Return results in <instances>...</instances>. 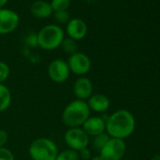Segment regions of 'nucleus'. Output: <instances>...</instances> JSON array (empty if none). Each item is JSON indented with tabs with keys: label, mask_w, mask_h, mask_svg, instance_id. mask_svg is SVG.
I'll return each instance as SVG.
<instances>
[{
	"label": "nucleus",
	"mask_w": 160,
	"mask_h": 160,
	"mask_svg": "<svg viewBox=\"0 0 160 160\" xmlns=\"http://www.w3.org/2000/svg\"><path fill=\"white\" fill-rule=\"evenodd\" d=\"M136 120L127 109H119L106 119V133L113 138L124 140L135 131Z\"/></svg>",
	"instance_id": "1"
},
{
	"label": "nucleus",
	"mask_w": 160,
	"mask_h": 160,
	"mask_svg": "<svg viewBox=\"0 0 160 160\" xmlns=\"http://www.w3.org/2000/svg\"><path fill=\"white\" fill-rule=\"evenodd\" d=\"M90 116L91 109L87 102L75 99L64 108L61 120L68 128H74L81 127Z\"/></svg>",
	"instance_id": "2"
},
{
	"label": "nucleus",
	"mask_w": 160,
	"mask_h": 160,
	"mask_svg": "<svg viewBox=\"0 0 160 160\" xmlns=\"http://www.w3.org/2000/svg\"><path fill=\"white\" fill-rule=\"evenodd\" d=\"M64 38V30L60 26L55 24L44 26L37 33L38 46L46 51H53L60 47Z\"/></svg>",
	"instance_id": "3"
},
{
	"label": "nucleus",
	"mask_w": 160,
	"mask_h": 160,
	"mask_svg": "<svg viewBox=\"0 0 160 160\" xmlns=\"http://www.w3.org/2000/svg\"><path fill=\"white\" fill-rule=\"evenodd\" d=\"M58 153L57 144L48 138H36L28 147V154L32 160H56Z\"/></svg>",
	"instance_id": "4"
},
{
	"label": "nucleus",
	"mask_w": 160,
	"mask_h": 160,
	"mask_svg": "<svg viewBox=\"0 0 160 160\" xmlns=\"http://www.w3.org/2000/svg\"><path fill=\"white\" fill-rule=\"evenodd\" d=\"M63 138L67 147L76 152L89 147L91 141V138L82 129V127L68 128L64 133Z\"/></svg>",
	"instance_id": "5"
},
{
	"label": "nucleus",
	"mask_w": 160,
	"mask_h": 160,
	"mask_svg": "<svg viewBox=\"0 0 160 160\" xmlns=\"http://www.w3.org/2000/svg\"><path fill=\"white\" fill-rule=\"evenodd\" d=\"M70 72L78 76H85L92 69L90 57L82 52H75L69 56L67 59Z\"/></svg>",
	"instance_id": "6"
},
{
	"label": "nucleus",
	"mask_w": 160,
	"mask_h": 160,
	"mask_svg": "<svg viewBox=\"0 0 160 160\" xmlns=\"http://www.w3.org/2000/svg\"><path fill=\"white\" fill-rule=\"evenodd\" d=\"M126 152L124 140L110 138L106 145L100 150L99 155L103 160H122Z\"/></svg>",
	"instance_id": "7"
},
{
	"label": "nucleus",
	"mask_w": 160,
	"mask_h": 160,
	"mask_svg": "<svg viewBox=\"0 0 160 160\" xmlns=\"http://www.w3.org/2000/svg\"><path fill=\"white\" fill-rule=\"evenodd\" d=\"M47 73L49 78L54 83L61 84L66 82L69 79L71 72L66 60L61 58H56L48 64Z\"/></svg>",
	"instance_id": "8"
},
{
	"label": "nucleus",
	"mask_w": 160,
	"mask_h": 160,
	"mask_svg": "<svg viewBox=\"0 0 160 160\" xmlns=\"http://www.w3.org/2000/svg\"><path fill=\"white\" fill-rule=\"evenodd\" d=\"M20 17L18 13L11 9H0V35H7L13 32L19 26Z\"/></svg>",
	"instance_id": "9"
},
{
	"label": "nucleus",
	"mask_w": 160,
	"mask_h": 160,
	"mask_svg": "<svg viewBox=\"0 0 160 160\" xmlns=\"http://www.w3.org/2000/svg\"><path fill=\"white\" fill-rule=\"evenodd\" d=\"M73 95L78 100L87 101L93 94V84L87 76H79L72 85Z\"/></svg>",
	"instance_id": "10"
},
{
	"label": "nucleus",
	"mask_w": 160,
	"mask_h": 160,
	"mask_svg": "<svg viewBox=\"0 0 160 160\" xmlns=\"http://www.w3.org/2000/svg\"><path fill=\"white\" fill-rule=\"evenodd\" d=\"M88 26L86 22L80 18H72L66 24V34L74 41H80L86 37Z\"/></svg>",
	"instance_id": "11"
},
{
	"label": "nucleus",
	"mask_w": 160,
	"mask_h": 160,
	"mask_svg": "<svg viewBox=\"0 0 160 160\" xmlns=\"http://www.w3.org/2000/svg\"><path fill=\"white\" fill-rule=\"evenodd\" d=\"M81 127L90 138H93L106 132V119L99 116H90Z\"/></svg>",
	"instance_id": "12"
},
{
	"label": "nucleus",
	"mask_w": 160,
	"mask_h": 160,
	"mask_svg": "<svg viewBox=\"0 0 160 160\" xmlns=\"http://www.w3.org/2000/svg\"><path fill=\"white\" fill-rule=\"evenodd\" d=\"M86 102L91 111L96 113H105L110 107L109 98L103 93H93Z\"/></svg>",
	"instance_id": "13"
},
{
	"label": "nucleus",
	"mask_w": 160,
	"mask_h": 160,
	"mask_svg": "<svg viewBox=\"0 0 160 160\" xmlns=\"http://www.w3.org/2000/svg\"><path fill=\"white\" fill-rule=\"evenodd\" d=\"M31 14L39 19H46L49 18L54 12L50 3L44 1V0H36L30 7Z\"/></svg>",
	"instance_id": "14"
},
{
	"label": "nucleus",
	"mask_w": 160,
	"mask_h": 160,
	"mask_svg": "<svg viewBox=\"0 0 160 160\" xmlns=\"http://www.w3.org/2000/svg\"><path fill=\"white\" fill-rule=\"evenodd\" d=\"M12 101V95L10 89L5 84H0V112L6 111Z\"/></svg>",
	"instance_id": "15"
},
{
	"label": "nucleus",
	"mask_w": 160,
	"mask_h": 160,
	"mask_svg": "<svg viewBox=\"0 0 160 160\" xmlns=\"http://www.w3.org/2000/svg\"><path fill=\"white\" fill-rule=\"evenodd\" d=\"M60 47L66 54L72 55V54L77 52V42L67 37V38H64V40L62 41Z\"/></svg>",
	"instance_id": "16"
},
{
	"label": "nucleus",
	"mask_w": 160,
	"mask_h": 160,
	"mask_svg": "<svg viewBox=\"0 0 160 160\" xmlns=\"http://www.w3.org/2000/svg\"><path fill=\"white\" fill-rule=\"evenodd\" d=\"M56 160H79L78 152L67 148L61 152H58Z\"/></svg>",
	"instance_id": "17"
},
{
	"label": "nucleus",
	"mask_w": 160,
	"mask_h": 160,
	"mask_svg": "<svg viewBox=\"0 0 160 160\" xmlns=\"http://www.w3.org/2000/svg\"><path fill=\"white\" fill-rule=\"evenodd\" d=\"M109 138H110V137L106 132L102 133V134H100L98 136H95L92 138V147L96 151L100 152V150L106 145V143L108 141Z\"/></svg>",
	"instance_id": "18"
},
{
	"label": "nucleus",
	"mask_w": 160,
	"mask_h": 160,
	"mask_svg": "<svg viewBox=\"0 0 160 160\" xmlns=\"http://www.w3.org/2000/svg\"><path fill=\"white\" fill-rule=\"evenodd\" d=\"M50 5L54 12L68 11L71 5V0H51Z\"/></svg>",
	"instance_id": "19"
},
{
	"label": "nucleus",
	"mask_w": 160,
	"mask_h": 160,
	"mask_svg": "<svg viewBox=\"0 0 160 160\" xmlns=\"http://www.w3.org/2000/svg\"><path fill=\"white\" fill-rule=\"evenodd\" d=\"M11 73L10 66L5 62L0 60V84H4V82L9 78Z\"/></svg>",
	"instance_id": "20"
},
{
	"label": "nucleus",
	"mask_w": 160,
	"mask_h": 160,
	"mask_svg": "<svg viewBox=\"0 0 160 160\" xmlns=\"http://www.w3.org/2000/svg\"><path fill=\"white\" fill-rule=\"evenodd\" d=\"M54 17L58 24H67L71 19L68 11L56 12H54Z\"/></svg>",
	"instance_id": "21"
},
{
	"label": "nucleus",
	"mask_w": 160,
	"mask_h": 160,
	"mask_svg": "<svg viewBox=\"0 0 160 160\" xmlns=\"http://www.w3.org/2000/svg\"><path fill=\"white\" fill-rule=\"evenodd\" d=\"M0 160H15L13 152L7 147L0 148Z\"/></svg>",
	"instance_id": "22"
},
{
	"label": "nucleus",
	"mask_w": 160,
	"mask_h": 160,
	"mask_svg": "<svg viewBox=\"0 0 160 160\" xmlns=\"http://www.w3.org/2000/svg\"><path fill=\"white\" fill-rule=\"evenodd\" d=\"M78 155H79V159H82V160H90L92 157V151L88 147L80 150L78 152Z\"/></svg>",
	"instance_id": "23"
},
{
	"label": "nucleus",
	"mask_w": 160,
	"mask_h": 160,
	"mask_svg": "<svg viewBox=\"0 0 160 160\" xmlns=\"http://www.w3.org/2000/svg\"><path fill=\"white\" fill-rule=\"evenodd\" d=\"M8 141H9V133L4 129H0V148L5 147Z\"/></svg>",
	"instance_id": "24"
},
{
	"label": "nucleus",
	"mask_w": 160,
	"mask_h": 160,
	"mask_svg": "<svg viewBox=\"0 0 160 160\" xmlns=\"http://www.w3.org/2000/svg\"><path fill=\"white\" fill-rule=\"evenodd\" d=\"M27 43L32 47L38 46V40H37V34L35 33H30L27 37Z\"/></svg>",
	"instance_id": "25"
},
{
	"label": "nucleus",
	"mask_w": 160,
	"mask_h": 160,
	"mask_svg": "<svg viewBox=\"0 0 160 160\" xmlns=\"http://www.w3.org/2000/svg\"><path fill=\"white\" fill-rule=\"evenodd\" d=\"M8 2H9V0H0V9L5 8Z\"/></svg>",
	"instance_id": "26"
},
{
	"label": "nucleus",
	"mask_w": 160,
	"mask_h": 160,
	"mask_svg": "<svg viewBox=\"0 0 160 160\" xmlns=\"http://www.w3.org/2000/svg\"><path fill=\"white\" fill-rule=\"evenodd\" d=\"M90 160H103V158H102L100 155H94V156H92Z\"/></svg>",
	"instance_id": "27"
},
{
	"label": "nucleus",
	"mask_w": 160,
	"mask_h": 160,
	"mask_svg": "<svg viewBox=\"0 0 160 160\" xmlns=\"http://www.w3.org/2000/svg\"><path fill=\"white\" fill-rule=\"evenodd\" d=\"M150 160H160V154H154Z\"/></svg>",
	"instance_id": "28"
}]
</instances>
